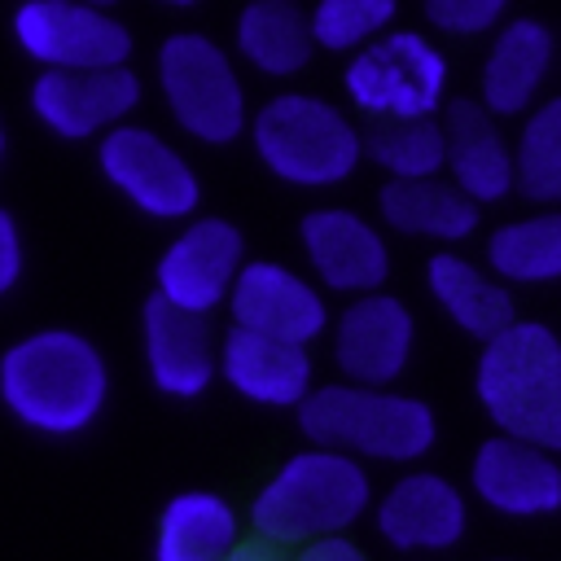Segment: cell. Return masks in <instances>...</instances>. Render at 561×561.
<instances>
[{
  "label": "cell",
  "instance_id": "4316f807",
  "mask_svg": "<svg viewBox=\"0 0 561 561\" xmlns=\"http://www.w3.org/2000/svg\"><path fill=\"white\" fill-rule=\"evenodd\" d=\"M517 197L530 206H561V92L535 101L513 131Z\"/></svg>",
  "mask_w": 561,
  "mask_h": 561
},
{
  "label": "cell",
  "instance_id": "5bb4252c",
  "mask_svg": "<svg viewBox=\"0 0 561 561\" xmlns=\"http://www.w3.org/2000/svg\"><path fill=\"white\" fill-rule=\"evenodd\" d=\"M298 245L307 272L337 298L386 289L394 267L381 224L359 215L355 206H311L298 219Z\"/></svg>",
  "mask_w": 561,
  "mask_h": 561
},
{
  "label": "cell",
  "instance_id": "5b68a950",
  "mask_svg": "<svg viewBox=\"0 0 561 561\" xmlns=\"http://www.w3.org/2000/svg\"><path fill=\"white\" fill-rule=\"evenodd\" d=\"M473 394L495 430L561 451V333L517 316L482 342Z\"/></svg>",
  "mask_w": 561,
  "mask_h": 561
},
{
  "label": "cell",
  "instance_id": "83f0119b",
  "mask_svg": "<svg viewBox=\"0 0 561 561\" xmlns=\"http://www.w3.org/2000/svg\"><path fill=\"white\" fill-rule=\"evenodd\" d=\"M403 0H311V35L316 48L329 57H351L390 26H399Z\"/></svg>",
  "mask_w": 561,
  "mask_h": 561
},
{
  "label": "cell",
  "instance_id": "9c48e42d",
  "mask_svg": "<svg viewBox=\"0 0 561 561\" xmlns=\"http://www.w3.org/2000/svg\"><path fill=\"white\" fill-rule=\"evenodd\" d=\"M9 39L35 70H101L127 66L136 35L118 9L92 0H18Z\"/></svg>",
  "mask_w": 561,
  "mask_h": 561
},
{
  "label": "cell",
  "instance_id": "ffe728a7",
  "mask_svg": "<svg viewBox=\"0 0 561 561\" xmlns=\"http://www.w3.org/2000/svg\"><path fill=\"white\" fill-rule=\"evenodd\" d=\"M443 131H447V167L478 206H500L517 193V158L513 136L504 131V118H495L478 96H451L443 105Z\"/></svg>",
  "mask_w": 561,
  "mask_h": 561
},
{
  "label": "cell",
  "instance_id": "7402d4cb",
  "mask_svg": "<svg viewBox=\"0 0 561 561\" xmlns=\"http://www.w3.org/2000/svg\"><path fill=\"white\" fill-rule=\"evenodd\" d=\"M377 219H381V228H390L399 237H412V241L465 245L482 228V206L451 175L381 180Z\"/></svg>",
  "mask_w": 561,
  "mask_h": 561
},
{
  "label": "cell",
  "instance_id": "8992f818",
  "mask_svg": "<svg viewBox=\"0 0 561 561\" xmlns=\"http://www.w3.org/2000/svg\"><path fill=\"white\" fill-rule=\"evenodd\" d=\"M153 79L171 123L206 149L237 145L250 131V92L241 61L206 31H171L153 48Z\"/></svg>",
  "mask_w": 561,
  "mask_h": 561
},
{
  "label": "cell",
  "instance_id": "ba28073f",
  "mask_svg": "<svg viewBox=\"0 0 561 561\" xmlns=\"http://www.w3.org/2000/svg\"><path fill=\"white\" fill-rule=\"evenodd\" d=\"M96 171L101 180L145 219L153 224H184L202 210V175L193 158L171 145L149 123H118L96 145Z\"/></svg>",
  "mask_w": 561,
  "mask_h": 561
},
{
  "label": "cell",
  "instance_id": "6da1fadb",
  "mask_svg": "<svg viewBox=\"0 0 561 561\" xmlns=\"http://www.w3.org/2000/svg\"><path fill=\"white\" fill-rule=\"evenodd\" d=\"M110 403L105 351L66 324L31 329L0 351V408L39 438L88 434Z\"/></svg>",
  "mask_w": 561,
  "mask_h": 561
},
{
  "label": "cell",
  "instance_id": "9a60e30c",
  "mask_svg": "<svg viewBox=\"0 0 561 561\" xmlns=\"http://www.w3.org/2000/svg\"><path fill=\"white\" fill-rule=\"evenodd\" d=\"M473 500L508 522H539L561 513V451L517 434H486L469 460Z\"/></svg>",
  "mask_w": 561,
  "mask_h": 561
},
{
  "label": "cell",
  "instance_id": "d4e9b609",
  "mask_svg": "<svg viewBox=\"0 0 561 561\" xmlns=\"http://www.w3.org/2000/svg\"><path fill=\"white\" fill-rule=\"evenodd\" d=\"M482 263L513 289L561 285V206H535L495 224L482 241Z\"/></svg>",
  "mask_w": 561,
  "mask_h": 561
},
{
  "label": "cell",
  "instance_id": "7a4b0ae2",
  "mask_svg": "<svg viewBox=\"0 0 561 561\" xmlns=\"http://www.w3.org/2000/svg\"><path fill=\"white\" fill-rule=\"evenodd\" d=\"M373 478L368 465L337 451L307 443L289 451L272 478L254 491L245 522L254 535H267L285 548H302L324 535H346L373 513Z\"/></svg>",
  "mask_w": 561,
  "mask_h": 561
},
{
  "label": "cell",
  "instance_id": "484cf974",
  "mask_svg": "<svg viewBox=\"0 0 561 561\" xmlns=\"http://www.w3.org/2000/svg\"><path fill=\"white\" fill-rule=\"evenodd\" d=\"M364 162H373L386 180L443 175V167H447L443 114L364 118Z\"/></svg>",
  "mask_w": 561,
  "mask_h": 561
},
{
  "label": "cell",
  "instance_id": "3957f363",
  "mask_svg": "<svg viewBox=\"0 0 561 561\" xmlns=\"http://www.w3.org/2000/svg\"><path fill=\"white\" fill-rule=\"evenodd\" d=\"M245 140L272 180L302 193L342 188L364 167V127L351 110L302 88L272 92L254 105Z\"/></svg>",
  "mask_w": 561,
  "mask_h": 561
},
{
  "label": "cell",
  "instance_id": "f1b7e54d",
  "mask_svg": "<svg viewBox=\"0 0 561 561\" xmlns=\"http://www.w3.org/2000/svg\"><path fill=\"white\" fill-rule=\"evenodd\" d=\"M421 18L443 39H486L508 13L513 0H416Z\"/></svg>",
  "mask_w": 561,
  "mask_h": 561
},
{
  "label": "cell",
  "instance_id": "1f68e13d",
  "mask_svg": "<svg viewBox=\"0 0 561 561\" xmlns=\"http://www.w3.org/2000/svg\"><path fill=\"white\" fill-rule=\"evenodd\" d=\"M224 561H294V557L285 552V543H276L267 535H241Z\"/></svg>",
  "mask_w": 561,
  "mask_h": 561
},
{
  "label": "cell",
  "instance_id": "8fae6325",
  "mask_svg": "<svg viewBox=\"0 0 561 561\" xmlns=\"http://www.w3.org/2000/svg\"><path fill=\"white\" fill-rule=\"evenodd\" d=\"M245 267V232L228 215H193L175 224L171 241L153 263V294L167 302L215 316L228 307V294Z\"/></svg>",
  "mask_w": 561,
  "mask_h": 561
},
{
  "label": "cell",
  "instance_id": "2e32d148",
  "mask_svg": "<svg viewBox=\"0 0 561 561\" xmlns=\"http://www.w3.org/2000/svg\"><path fill=\"white\" fill-rule=\"evenodd\" d=\"M140 359L162 399L193 403L219 381V333L210 329V316L149 294L140 307Z\"/></svg>",
  "mask_w": 561,
  "mask_h": 561
},
{
  "label": "cell",
  "instance_id": "836d02e7",
  "mask_svg": "<svg viewBox=\"0 0 561 561\" xmlns=\"http://www.w3.org/2000/svg\"><path fill=\"white\" fill-rule=\"evenodd\" d=\"M158 4H167V9H197L202 0H158Z\"/></svg>",
  "mask_w": 561,
  "mask_h": 561
},
{
  "label": "cell",
  "instance_id": "cb8c5ba5",
  "mask_svg": "<svg viewBox=\"0 0 561 561\" xmlns=\"http://www.w3.org/2000/svg\"><path fill=\"white\" fill-rule=\"evenodd\" d=\"M241 513L215 486H184L162 500L153 522V561H224L241 539Z\"/></svg>",
  "mask_w": 561,
  "mask_h": 561
},
{
  "label": "cell",
  "instance_id": "44dd1931",
  "mask_svg": "<svg viewBox=\"0 0 561 561\" xmlns=\"http://www.w3.org/2000/svg\"><path fill=\"white\" fill-rule=\"evenodd\" d=\"M425 294L447 316V324L478 346L517 320L513 285L500 280L486 263L469 259L460 245H438L425 259Z\"/></svg>",
  "mask_w": 561,
  "mask_h": 561
},
{
  "label": "cell",
  "instance_id": "4dcf8cb0",
  "mask_svg": "<svg viewBox=\"0 0 561 561\" xmlns=\"http://www.w3.org/2000/svg\"><path fill=\"white\" fill-rule=\"evenodd\" d=\"M294 561H373V557L346 530V535H324V539H311V543L294 548Z\"/></svg>",
  "mask_w": 561,
  "mask_h": 561
},
{
  "label": "cell",
  "instance_id": "d6a6232c",
  "mask_svg": "<svg viewBox=\"0 0 561 561\" xmlns=\"http://www.w3.org/2000/svg\"><path fill=\"white\" fill-rule=\"evenodd\" d=\"M4 153H9V127H4V118H0V167H4Z\"/></svg>",
  "mask_w": 561,
  "mask_h": 561
},
{
  "label": "cell",
  "instance_id": "d6986e66",
  "mask_svg": "<svg viewBox=\"0 0 561 561\" xmlns=\"http://www.w3.org/2000/svg\"><path fill=\"white\" fill-rule=\"evenodd\" d=\"M219 381L237 399L272 412H298L320 386L307 346L241 324H228V333H219Z\"/></svg>",
  "mask_w": 561,
  "mask_h": 561
},
{
  "label": "cell",
  "instance_id": "4fadbf2b",
  "mask_svg": "<svg viewBox=\"0 0 561 561\" xmlns=\"http://www.w3.org/2000/svg\"><path fill=\"white\" fill-rule=\"evenodd\" d=\"M329 337L337 377L364 386H394L416 355V316L399 294L373 289L346 298V307L329 324Z\"/></svg>",
  "mask_w": 561,
  "mask_h": 561
},
{
  "label": "cell",
  "instance_id": "e0dca14e",
  "mask_svg": "<svg viewBox=\"0 0 561 561\" xmlns=\"http://www.w3.org/2000/svg\"><path fill=\"white\" fill-rule=\"evenodd\" d=\"M373 526L394 552H451L469 530V495L447 473L408 469L373 500Z\"/></svg>",
  "mask_w": 561,
  "mask_h": 561
},
{
  "label": "cell",
  "instance_id": "30bf717a",
  "mask_svg": "<svg viewBox=\"0 0 561 561\" xmlns=\"http://www.w3.org/2000/svg\"><path fill=\"white\" fill-rule=\"evenodd\" d=\"M140 101L145 83L131 61L101 70H35L26 83L31 118L66 145H96L110 127L127 123Z\"/></svg>",
  "mask_w": 561,
  "mask_h": 561
},
{
  "label": "cell",
  "instance_id": "e575fe53",
  "mask_svg": "<svg viewBox=\"0 0 561 561\" xmlns=\"http://www.w3.org/2000/svg\"><path fill=\"white\" fill-rule=\"evenodd\" d=\"M92 4H110V9H118V0H92Z\"/></svg>",
  "mask_w": 561,
  "mask_h": 561
},
{
  "label": "cell",
  "instance_id": "7c38bea8",
  "mask_svg": "<svg viewBox=\"0 0 561 561\" xmlns=\"http://www.w3.org/2000/svg\"><path fill=\"white\" fill-rule=\"evenodd\" d=\"M228 320L280 342L311 346L329 333V289L280 259H245L232 294H228Z\"/></svg>",
  "mask_w": 561,
  "mask_h": 561
},
{
  "label": "cell",
  "instance_id": "ac0fdd59",
  "mask_svg": "<svg viewBox=\"0 0 561 561\" xmlns=\"http://www.w3.org/2000/svg\"><path fill=\"white\" fill-rule=\"evenodd\" d=\"M557 66V31L535 13H508L491 35L478 66V101L495 118H522L535 101H543V88Z\"/></svg>",
  "mask_w": 561,
  "mask_h": 561
},
{
  "label": "cell",
  "instance_id": "f546056e",
  "mask_svg": "<svg viewBox=\"0 0 561 561\" xmlns=\"http://www.w3.org/2000/svg\"><path fill=\"white\" fill-rule=\"evenodd\" d=\"M26 276V237L9 206H0V302L22 285Z\"/></svg>",
  "mask_w": 561,
  "mask_h": 561
},
{
  "label": "cell",
  "instance_id": "603a6c76",
  "mask_svg": "<svg viewBox=\"0 0 561 561\" xmlns=\"http://www.w3.org/2000/svg\"><path fill=\"white\" fill-rule=\"evenodd\" d=\"M232 53L245 70L285 83L302 75L320 53L311 13L298 0H245L232 18Z\"/></svg>",
  "mask_w": 561,
  "mask_h": 561
},
{
  "label": "cell",
  "instance_id": "277c9868",
  "mask_svg": "<svg viewBox=\"0 0 561 561\" xmlns=\"http://www.w3.org/2000/svg\"><path fill=\"white\" fill-rule=\"evenodd\" d=\"M307 443L337 447L364 465H416L438 443V412L408 390L364 381H320L298 408Z\"/></svg>",
  "mask_w": 561,
  "mask_h": 561
},
{
  "label": "cell",
  "instance_id": "52a82bcc",
  "mask_svg": "<svg viewBox=\"0 0 561 561\" xmlns=\"http://www.w3.org/2000/svg\"><path fill=\"white\" fill-rule=\"evenodd\" d=\"M342 96L364 118L443 114L451 101V61L430 31L390 26L359 53L342 57Z\"/></svg>",
  "mask_w": 561,
  "mask_h": 561
}]
</instances>
